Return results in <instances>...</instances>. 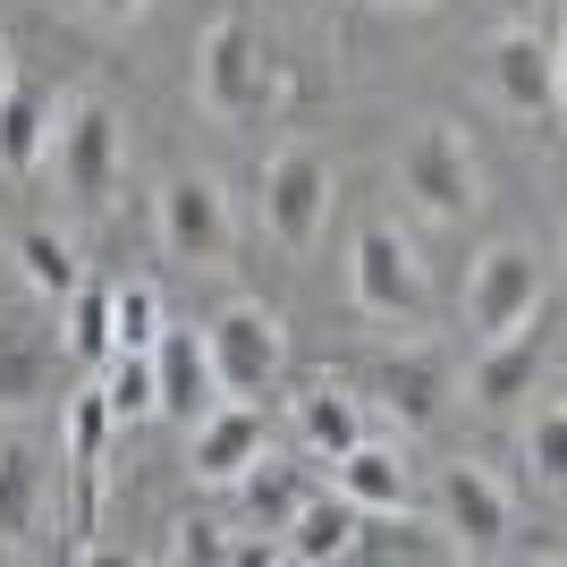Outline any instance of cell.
I'll use <instances>...</instances> for the list:
<instances>
[{
  "mask_svg": "<svg viewBox=\"0 0 567 567\" xmlns=\"http://www.w3.org/2000/svg\"><path fill=\"white\" fill-rule=\"evenodd\" d=\"M51 118H60V94L34 85V76H9V94H0V169H9V178H34V169H43Z\"/></svg>",
  "mask_w": 567,
  "mask_h": 567,
  "instance_id": "cell-17",
  "label": "cell"
},
{
  "mask_svg": "<svg viewBox=\"0 0 567 567\" xmlns=\"http://www.w3.org/2000/svg\"><path fill=\"white\" fill-rule=\"evenodd\" d=\"M195 94H204L213 118H262L271 102H280V76H271V60H262V43H255V25H246V18H213V25H204Z\"/></svg>",
  "mask_w": 567,
  "mask_h": 567,
  "instance_id": "cell-3",
  "label": "cell"
},
{
  "mask_svg": "<svg viewBox=\"0 0 567 567\" xmlns=\"http://www.w3.org/2000/svg\"><path fill=\"white\" fill-rule=\"evenodd\" d=\"M525 474L534 483H567V406L543 390V406H534V424H525Z\"/></svg>",
  "mask_w": 567,
  "mask_h": 567,
  "instance_id": "cell-26",
  "label": "cell"
},
{
  "mask_svg": "<svg viewBox=\"0 0 567 567\" xmlns=\"http://www.w3.org/2000/svg\"><path fill=\"white\" fill-rule=\"evenodd\" d=\"M406 483H415V474H406V450L399 441H373V432L331 457V492L355 499L364 517H373V508H406Z\"/></svg>",
  "mask_w": 567,
  "mask_h": 567,
  "instance_id": "cell-18",
  "label": "cell"
},
{
  "mask_svg": "<svg viewBox=\"0 0 567 567\" xmlns=\"http://www.w3.org/2000/svg\"><path fill=\"white\" fill-rule=\"evenodd\" d=\"M0 262H9V229H0Z\"/></svg>",
  "mask_w": 567,
  "mask_h": 567,
  "instance_id": "cell-32",
  "label": "cell"
},
{
  "mask_svg": "<svg viewBox=\"0 0 567 567\" xmlns=\"http://www.w3.org/2000/svg\"><path fill=\"white\" fill-rule=\"evenodd\" d=\"M492 94L508 118H525V127H550L559 118V51L534 34V25H508L492 43Z\"/></svg>",
  "mask_w": 567,
  "mask_h": 567,
  "instance_id": "cell-10",
  "label": "cell"
},
{
  "mask_svg": "<svg viewBox=\"0 0 567 567\" xmlns=\"http://www.w3.org/2000/svg\"><path fill=\"white\" fill-rule=\"evenodd\" d=\"M9 76H18V69H9V43H0V94H9Z\"/></svg>",
  "mask_w": 567,
  "mask_h": 567,
  "instance_id": "cell-30",
  "label": "cell"
},
{
  "mask_svg": "<svg viewBox=\"0 0 567 567\" xmlns=\"http://www.w3.org/2000/svg\"><path fill=\"white\" fill-rule=\"evenodd\" d=\"M111 399H102V381L94 390H69V483H76V508H69V534H94L102 517V450H111Z\"/></svg>",
  "mask_w": 567,
  "mask_h": 567,
  "instance_id": "cell-15",
  "label": "cell"
},
{
  "mask_svg": "<svg viewBox=\"0 0 567 567\" xmlns=\"http://www.w3.org/2000/svg\"><path fill=\"white\" fill-rule=\"evenodd\" d=\"M9 262L25 271V288H34L43 306H69L76 288H85V271H76V246H69L60 229H43V220L9 237Z\"/></svg>",
  "mask_w": 567,
  "mask_h": 567,
  "instance_id": "cell-22",
  "label": "cell"
},
{
  "mask_svg": "<svg viewBox=\"0 0 567 567\" xmlns=\"http://www.w3.org/2000/svg\"><path fill=\"white\" fill-rule=\"evenodd\" d=\"M399 187L415 195L432 220H466L474 204H483V169H474L466 136H457L450 118H424V127L399 144Z\"/></svg>",
  "mask_w": 567,
  "mask_h": 567,
  "instance_id": "cell-6",
  "label": "cell"
},
{
  "mask_svg": "<svg viewBox=\"0 0 567 567\" xmlns=\"http://www.w3.org/2000/svg\"><path fill=\"white\" fill-rule=\"evenodd\" d=\"M69 339L51 331L43 313H0V415H25V406L60 399L69 381Z\"/></svg>",
  "mask_w": 567,
  "mask_h": 567,
  "instance_id": "cell-9",
  "label": "cell"
},
{
  "mask_svg": "<svg viewBox=\"0 0 567 567\" xmlns=\"http://www.w3.org/2000/svg\"><path fill=\"white\" fill-rule=\"evenodd\" d=\"M51 169L76 204H111V178H118V111L102 94H69L60 118H51Z\"/></svg>",
  "mask_w": 567,
  "mask_h": 567,
  "instance_id": "cell-7",
  "label": "cell"
},
{
  "mask_svg": "<svg viewBox=\"0 0 567 567\" xmlns=\"http://www.w3.org/2000/svg\"><path fill=\"white\" fill-rule=\"evenodd\" d=\"M187 441H195V450H187L195 483H237V474L271 450V415H262V399H213L187 424Z\"/></svg>",
  "mask_w": 567,
  "mask_h": 567,
  "instance_id": "cell-12",
  "label": "cell"
},
{
  "mask_svg": "<svg viewBox=\"0 0 567 567\" xmlns=\"http://www.w3.org/2000/svg\"><path fill=\"white\" fill-rule=\"evenodd\" d=\"M102 399H111L118 424H153V348H111L102 355Z\"/></svg>",
  "mask_w": 567,
  "mask_h": 567,
  "instance_id": "cell-24",
  "label": "cell"
},
{
  "mask_svg": "<svg viewBox=\"0 0 567 567\" xmlns=\"http://www.w3.org/2000/svg\"><path fill=\"white\" fill-rule=\"evenodd\" d=\"M204 355H213L220 399H262V390L280 381V364H288V331H280L271 306L237 297V306H220L213 322H204Z\"/></svg>",
  "mask_w": 567,
  "mask_h": 567,
  "instance_id": "cell-5",
  "label": "cell"
},
{
  "mask_svg": "<svg viewBox=\"0 0 567 567\" xmlns=\"http://www.w3.org/2000/svg\"><path fill=\"white\" fill-rule=\"evenodd\" d=\"M331 204H339V169L322 144H280L262 162V229L288 255H313V237L331 229Z\"/></svg>",
  "mask_w": 567,
  "mask_h": 567,
  "instance_id": "cell-2",
  "label": "cell"
},
{
  "mask_svg": "<svg viewBox=\"0 0 567 567\" xmlns=\"http://www.w3.org/2000/svg\"><path fill=\"white\" fill-rule=\"evenodd\" d=\"M237 492H246V517H255L262 534H280V525L322 492V457H271V450H262L255 466L237 474Z\"/></svg>",
  "mask_w": 567,
  "mask_h": 567,
  "instance_id": "cell-20",
  "label": "cell"
},
{
  "mask_svg": "<svg viewBox=\"0 0 567 567\" xmlns=\"http://www.w3.org/2000/svg\"><path fill=\"white\" fill-rule=\"evenodd\" d=\"M450 399H457V364H450V348H399L390 364H381V406H390L406 432H432Z\"/></svg>",
  "mask_w": 567,
  "mask_h": 567,
  "instance_id": "cell-16",
  "label": "cell"
},
{
  "mask_svg": "<svg viewBox=\"0 0 567 567\" xmlns=\"http://www.w3.org/2000/svg\"><path fill=\"white\" fill-rule=\"evenodd\" d=\"M153 339H162V288L118 280L111 288V348H153Z\"/></svg>",
  "mask_w": 567,
  "mask_h": 567,
  "instance_id": "cell-25",
  "label": "cell"
},
{
  "mask_svg": "<svg viewBox=\"0 0 567 567\" xmlns=\"http://www.w3.org/2000/svg\"><path fill=\"white\" fill-rule=\"evenodd\" d=\"M297 432H306V457H339L364 441V399L339 390V381H313L306 399H297Z\"/></svg>",
  "mask_w": 567,
  "mask_h": 567,
  "instance_id": "cell-23",
  "label": "cell"
},
{
  "mask_svg": "<svg viewBox=\"0 0 567 567\" xmlns=\"http://www.w3.org/2000/svg\"><path fill=\"white\" fill-rule=\"evenodd\" d=\"M355 525H364V508L339 492H313L297 517L280 525V543H271V559H297V567H322V559H348L355 550Z\"/></svg>",
  "mask_w": 567,
  "mask_h": 567,
  "instance_id": "cell-19",
  "label": "cell"
},
{
  "mask_svg": "<svg viewBox=\"0 0 567 567\" xmlns=\"http://www.w3.org/2000/svg\"><path fill=\"white\" fill-rule=\"evenodd\" d=\"M69 355L76 364H102V355H111V288H76L69 297Z\"/></svg>",
  "mask_w": 567,
  "mask_h": 567,
  "instance_id": "cell-28",
  "label": "cell"
},
{
  "mask_svg": "<svg viewBox=\"0 0 567 567\" xmlns=\"http://www.w3.org/2000/svg\"><path fill=\"white\" fill-rule=\"evenodd\" d=\"M85 9H94V18H111V25H118V18H136L144 0H85Z\"/></svg>",
  "mask_w": 567,
  "mask_h": 567,
  "instance_id": "cell-29",
  "label": "cell"
},
{
  "mask_svg": "<svg viewBox=\"0 0 567 567\" xmlns=\"http://www.w3.org/2000/svg\"><path fill=\"white\" fill-rule=\"evenodd\" d=\"M492 9H508V18H517V9H534V0H492Z\"/></svg>",
  "mask_w": 567,
  "mask_h": 567,
  "instance_id": "cell-31",
  "label": "cell"
},
{
  "mask_svg": "<svg viewBox=\"0 0 567 567\" xmlns=\"http://www.w3.org/2000/svg\"><path fill=\"white\" fill-rule=\"evenodd\" d=\"M550 355H559V306H534L517 331H499V339H483V348H474V364H466V399L483 406V415H499V406H517V399H534V390L550 381Z\"/></svg>",
  "mask_w": 567,
  "mask_h": 567,
  "instance_id": "cell-4",
  "label": "cell"
},
{
  "mask_svg": "<svg viewBox=\"0 0 567 567\" xmlns=\"http://www.w3.org/2000/svg\"><path fill=\"white\" fill-rule=\"evenodd\" d=\"M441 525H450V550H499L508 543V525H517V508H508V492H499L483 466H441Z\"/></svg>",
  "mask_w": 567,
  "mask_h": 567,
  "instance_id": "cell-13",
  "label": "cell"
},
{
  "mask_svg": "<svg viewBox=\"0 0 567 567\" xmlns=\"http://www.w3.org/2000/svg\"><path fill=\"white\" fill-rule=\"evenodd\" d=\"M348 280H355V306L381 313V322H406V313H424V271H415V246H406L390 220H373V229L355 237Z\"/></svg>",
  "mask_w": 567,
  "mask_h": 567,
  "instance_id": "cell-11",
  "label": "cell"
},
{
  "mask_svg": "<svg viewBox=\"0 0 567 567\" xmlns=\"http://www.w3.org/2000/svg\"><path fill=\"white\" fill-rule=\"evenodd\" d=\"M534 306H550V271L534 246H517V237H499V246H483V255L466 262V288H457V322H466V339L483 348V339L517 331Z\"/></svg>",
  "mask_w": 567,
  "mask_h": 567,
  "instance_id": "cell-1",
  "label": "cell"
},
{
  "mask_svg": "<svg viewBox=\"0 0 567 567\" xmlns=\"http://www.w3.org/2000/svg\"><path fill=\"white\" fill-rule=\"evenodd\" d=\"M213 399H220V381H213V355H204V331L162 322V339H153V415L195 424Z\"/></svg>",
  "mask_w": 567,
  "mask_h": 567,
  "instance_id": "cell-14",
  "label": "cell"
},
{
  "mask_svg": "<svg viewBox=\"0 0 567 567\" xmlns=\"http://www.w3.org/2000/svg\"><path fill=\"white\" fill-rule=\"evenodd\" d=\"M169 559H187V567H229V559H271V543H229V525L220 517H187L178 525V543H169Z\"/></svg>",
  "mask_w": 567,
  "mask_h": 567,
  "instance_id": "cell-27",
  "label": "cell"
},
{
  "mask_svg": "<svg viewBox=\"0 0 567 567\" xmlns=\"http://www.w3.org/2000/svg\"><path fill=\"white\" fill-rule=\"evenodd\" d=\"M34 525H43V457L34 441H0V550H34Z\"/></svg>",
  "mask_w": 567,
  "mask_h": 567,
  "instance_id": "cell-21",
  "label": "cell"
},
{
  "mask_svg": "<svg viewBox=\"0 0 567 567\" xmlns=\"http://www.w3.org/2000/svg\"><path fill=\"white\" fill-rule=\"evenodd\" d=\"M153 229H162V246H169L178 262H195V271L229 262V246H237L229 187H220L213 169H178V178L162 187V204H153Z\"/></svg>",
  "mask_w": 567,
  "mask_h": 567,
  "instance_id": "cell-8",
  "label": "cell"
}]
</instances>
